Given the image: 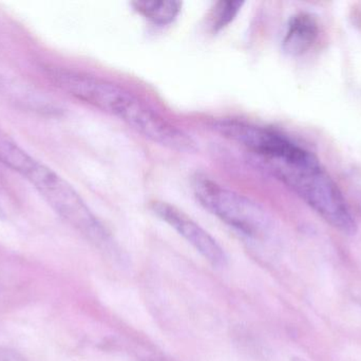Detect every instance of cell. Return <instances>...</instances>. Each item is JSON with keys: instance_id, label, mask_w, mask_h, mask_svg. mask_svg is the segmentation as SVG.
<instances>
[{"instance_id": "1", "label": "cell", "mask_w": 361, "mask_h": 361, "mask_svg": "<svg viewBox=\"0 0 361 361\" xmlns=\"http://www.w3.org/2000/svg\"><path fill=\"white\" fill-rule=\"evenodd\" d=\"M46 74L63 93L116 117L154 143L179 153L195 150V141L185 131L124 87L67 68L47 67Z\"/></svg>"}, {"instance_id": "2", "label": "cell", "mask_w": 361, "mask_h": 361, "mask_svg": "<svg viewBox=\"0 0 361 361\" xmlns=\"http://www.w3.org/2000/svg\"><path fill=\"white\" fill-rule=\"evenodd\" d=\"M267 165L328 224L345 235H355L357 224L347 201L317 158L305 165Z\"/></svg>"}, {"instance_id": "3", "label": "cell", "mask_w": 361, "mask_h": 361, "mask_svg": "<svg viewBox=\"0 0 361 361\" xmlns=\"http://www.w3.org/2000/svg\"><path fill=\"white\" fill-rule=\"evenodd\" d=\"M27 180L48 205L87 241L111 256H118V248L107 229L65 178L40 163Z\"/></svg>"}, {"instance_id": "4", "label": "cell", "mask_w": 361, "mask_h": 361, "mask_svg": "<svg viewBox=\"0 0 361 361\" xmlns=\"http://www.w3.org/2000/svg\"><path fill=\"white\" fill-rule=\"evenodd\" d=\"M195 199L212 215L250 239H265L271 224L267 212L248 197L229 190L204 174L192 179Z\"/></svg>"}, {"instance_id": "5", "label": "cell", "mask_w": 361, "mask_h": 361, "mask_svg": "<svg viewBox=\"0 0 361 361\" xmlns=\"http://www.w3.org/2000/svg\"><path fill=\"white\" fill-rule=\"evenodd\" d=\"M150 210L157 218L175 229L210 264L219 267L226 264V254L216 239L179 208L166 201H154L150 203Z\"/></svg>"}, {"instance_id": "6", "label": "cell", "mask_w": 361, "mask_h": 361, "mask_svg": "<svg viewBox=\"0 0 361 361\" xmlns=\"http://www.w3.org/2000/svg\"><path fill=\"white\" fill-rule=\"evenodd\" d=\"M318 36V23L312 15L299 13L293 16L283 40V50L292 57L307 52Z\"/></svg>"}, {"instance_id": "7", "label": "cell", "mask_w": 361, "mask_h": 361, "mask_svg": "<svg viewBox=\"0 0 361 361\" xmlns=\"http://www.w3.org/2000/svg\"><path fill=\"white\" fill-rule=\"evenodd\" d=\"M0 162L20 174L27 180L40 163L21 148L2 129H0Z\"/></svg>"}, {"instance_id": "8", "label": "cell", "mask_w": 361, "mask_h": 361, "mask_svg": "<svg viewBox=\"0 0 361 361\" xmlns=\"http://www.w3.org/2000/svg\"><path fill=\"white\" fill-rule=\"evenodd\" d=\"M133 6L137 13L154 25H166L177 18L182 4L180 1L137 0L133 2Z\"/></svg>"}, {"instance_id": "9", "label": "cell", "mask_w": 361, "mask_h": 361, "mask_svg": "<svg viewBox=\"0 0 361 361\" xmlns=\"http://www.w3.org/2000/svg\"><path fill=\"white\" fill-rule=\"evenodd\" d=\"M242 6H243L242 1L228 0V1L218 2L214 6V13H212V28L218 31L226 27L237 16Z\"/></svg>"}, {"instance_id": "10", "label": "cell", "mask_w": 361, "mask_h": 361, "mask_svg": "<svg viewBox=\"0 0 361 361\" xmlns=\"http://www.w3.org/2000/svg\"><path fill=\"white\" fill-rule=\"evenodd\" d=\"M0 361H27L20 354L6 348H0Z\"/></svg>"}, {"instance_id": "11", "label": "cell", "mask_w": 361, "mask_h": 361, "mask_svg": "<svg viewBox=\"0 0 361 361\" xmlns=\"http://www.w3.org/2000/svg\"><path fill=\"white\" fill-rule=\"evenodd\" d=\"M0 218H4V212L1 207H0Z\"/></svg>"}, {"instance_id": "12", "label": "cell", "mask_w": 361, "mask_h": 361, "mask_svg": "<svg viewBox=\"0 0 361 361\" xmlns=\"http://www.w3.org/2000/svg\"><path fill=\"white\" fill-rule=\"evenodd\" d=\"M292 361H307L305 360H302V358L299 357H293Z\"/></svg>"}, {"instance_id": "13", "label": "cell", "mask_w": 361, "mask_h": 361, "mask_svg": "<svg viewBox=\"0 0 361 361\" xmlns=\"http://www.w3.org/2000/svg\"><path fill=\"white\" fill-rule=\"evenodd\" d=\"M360 303H361V299H360Z\"/></svg>"}]
</instances>
